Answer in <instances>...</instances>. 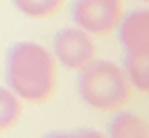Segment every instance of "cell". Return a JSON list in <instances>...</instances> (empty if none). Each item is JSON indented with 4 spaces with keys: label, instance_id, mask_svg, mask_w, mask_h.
Returning a JSON list of instances; mask_svg holds the SVG:
<instances>
[{
    "label": "cell",
    "instance_id": "cell-1",
    "mask_svg": "<svg viewBox=\"0 0 149 138\" xmlns=\"http://www.w3.org/2000/svg\"><path fill=\"white\" fill-rule=\"evenodd\" d=\"M4 77L19 101L42 105L57 92V61L38 42H15L6 52Z\"/></svg>",
    "mask_w": 149,
    "mask_h": 138
},
{
    "label": "cell",
    "instance_id": "cell-2",
    "mask_svg": "<svg viewBox=\"0 0 149 138\" xmlns=\"http://www.w3.org/2000/svg\"><path fill=\"white\" fill-rule=\"evenodd\" d=\"M132 86L120 65L107 59H95L78 75V94L82 103L101 113H116L130 101Z\"/></svg>",
    "mask_w": 149,
    "mask_h": 138
},
{
    "label": "cell",
    "instance_id": "cell-3",
    "mask_svg": "<svg viewBox=\"0 0 149 138\" xmlns=\"http://www.w3.org/2000/svg\"><path fill=\"white\" fill-rule=\"evenodd\" d=\"M124 17L122 0H76L72 4V19L76 27L91 36H107L118 29Z\"/></svg>",
    "mask_w": 149,
    "mask_h": 138
},
{
    "label": "cell",
    "instance_id": "cell-4",
    "mask_svg": "<svg viewBox=\"0 0 149 138\" xmlns=\"http://www.w3.org/2000/svg\"><path fill=\"white\" fill-rule=\"evenodd\" d=\"M97 48L91 34L80 27H63L55 34L53 40V57L65 69L80 71L88 63L95 61Z\"/></svg>",
    "mask_w": 149,
    "mask_h": 138
},
{
    "label": "cell",
    "instance_id": "cell-5",
    "mask_svg": "<svg viewBox=\"0 0 149 138\" xmlns=\"http://www.w3.org/2000/svg\"><path fill=\"white\" fill-rule=\"evenodd\" d=\"M120 42L126 55L149 57V11L134 8L120 21Z\"/></svg>",
    "mask_w": 149,
    "mask_h": 138
},
{
    "label": "cell",
    "instance_id": "cell-6",
    "mask_svg": "<svg viewBox=\"0 0 149 138\" xmlns=\"http://www.w3.org/2000/svg\"><path fill=\"white\" fill-rule=\"evenodd\" d=\"M105 138H149L147 124L130 111H116L107 126Z\"/></svg>",
    "mask_w": 149,
    "mask_h": 138
},
{
    "label": "cell",
    "instance_id": "cell-7",
    "mask_svg": "<svg viewBox=\"0 0 149 138\" xmlns=\"http://www.w3.org/2000/svg\"><path fill=\"white\" fill-rule=\"evenodd\" d=\"M122 71H124L128 84L132 88H136L139 92L147 94V90H149V57L126 55Z\"/></svg>",
    "mask_w": 149,
    "mask_h": 138
},
{
    "label": "cell",
    "instance_id": "cell-8",
    "mask_svg": "<svg viewBox=\"0 0 149 138\" xmlns=\"http://www.w3.org/2000/svg\"><path fill=\"white\" fill-rule=\"evenodd\" d=\"M21 115H23L21 101L8 88H0V134L11 130L21 119Z\"/></svg>",
    "mask_w": 149,
    "mask_h": 138
},
{
    "label": "cell",
    "instance_id": "cell-9",
    "mask_svg": "<svg viewBox=\"0 0 149 138\" xmlns=\"http://www.w3.org/2000/svg\"><path fill=\"white\" fill-rule=\"evenodd\" d=\"M65 0H13L15 8L25 17L32 19H46L63 6Z\"/></svg>",
    "mask_w": 149,
    "mask_h": 138
},
{
    "label": "cell",
    "instance_id": "cell-10",
    "mask_svg": "<svg viewBox=\"0 0 149 138\" xmlns=\"http://www.w3.org/2000/svg\"><path fill=\"white\" fill-rule=\"evenodd\" d=\"M44 138H105V136L97 130H91V128H80V130H72V132L57 130V132L46 134Z\"/></svg>",
    "mask_w": 149,
    "mask_h": 138
}]
</instances>
